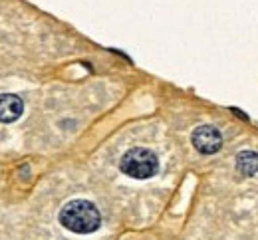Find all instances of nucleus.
I'll return each mask as SVG.
<instances>
[{
    "mask_svg": "<svg viewBox=\"0 0 258 240\" xmlns=\"http://www.w3.org/2000/svg\"><path fill=\"white\" fill-rule=\"evenodd\" d=\"M119 169L131 179H149L159 171V159L145 147H133L121 157Z\"/></svg>",
    "mask_w": 258,
    "mask_h": 240,
    "instance_id": "obj_2",
    "label": "nucleus"
},
{
    "mask_svg": "<svg viewBox=\"0 0 258 240\" xmlns=\"http://www.w3.org/2000/svg\"><path fill=\"white\" fill-rule=\"evenodd\" d=\"M236 169L244 177H252L258 173V153L254 151H240L236 155Z\"/></svg>",
    "mask_w": 258,
    "mask_h": 240,
    "instance_id": "obj_5",
    "label": "nucleus"
},
{
    "mask_svg": "<svg viewBox=\"0 0 258 240\" xmlns=\"http://www.w3.org/2000/svg\"><path fill=\"white\" fill-rule=\"evenodd\" d=\"M191 141H193L195 149L199 153H203V155H213V153H217L223 147V135L213 125L197 127L193 131V135H191Z\"/></svg>",
    "mask_w": 258,
    "mask_h": 240,
    "instance_id": "obj_3",
    "label": "nucleus"
},
{
    "mask_svg": "<svg viewBox=\"0 0 258 240\" xmlns=\"http://www.w3.org/2000/svg\"><path fill=\"white\" fill-rule=\"evenodd\" d=\"M24 111V103L18 96L2 94L0 96V123H12L16 121Z\"/></svg>",
    "mask_w": 258,
    "mask_h": 240,
    "instance_id": "obj_4",
    "label": "nucleus"
},
{
    "mask_svg": "<svg viewBox=\"0 0 258 240\" xmlns=\"http://www.w3.org/2000/svg\"><path fill=\"white\" fill-rule=\"evenodd\" d=\"M60 222L70 232L90 234V232H96L99 228L101 214L94 203L84 201V199H76V201H70L60 210Z\"/></svg>",
    "mask_w": 258,
    "mask_h": 240,
    "instance_id": "obj_1",
    "label": "nucleus"
}]
</instances>
